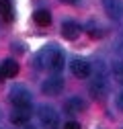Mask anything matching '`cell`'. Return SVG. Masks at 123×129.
Returning a JSON list of instances; mask_svg holds the SVG:
<instances>
[{
  "label": "cell",
  "mask_w": 123,
  "mask_h": 129,
  "mask_svg": "<svg viewBox=\"0 0 123 129\" xmlns=\"http://www.w3.org/2000/svg\"><path fill=\"white\" fill-rule=\"evenodd\" d=\"M70 70H72V74H74L76 78H88V76H90V63H88L86 59L76 57V59H72V63H70Z\"/></svg>",
  "instance_id": "7"
},
{
  "label": "cell",
  "mask_w": 123,
  "mask_h": 129,
  "mask_svg": "<svg viewBox=\"0 0 123 129\" xmlns=\"http://www.w3.org/2000/svg\"><path fill=\"white\" fill-rule=\"evenodd\" d=\"M115 105H117V109H119V111H123V90L117 94V99H115Z\"/></svg>",
  "instance_id": "17"
},
{
  "label": "cell",
  "mask_w": 123,
  "mask_h": 129,
  "mask_svg": "<svg viewBox=\"0 0 123 129\" xmlns=\"http://www.w3.org/2000/svg\"><path fill=\"white\" fill-rule=\"evenodd\" d=\"M43 92L45 94H51V96H55V94H59L61 90H64V80H61L59 76H51V78H47L43 82Z\"/></svg>",
  "instance_id": "6"
},
{
  "label": "cell",
  "mask_w": 123,
  "mask_h": 129,
  "mask_svg": "<svg viewBox=\"0 0 123 129\" xmlns=\"http://www.w3.org/2000/svg\"><path fill=\"white\" fill-rule=\"evenodd\" d=\"M61 2H66V4H78L80 0H61Z\"/></svg>",
  "instance_id": "19"
},
{
  "label": "cell",
  "mask_w": 123,
  "mask_h": 129,
  "mask_svg": "<svg viewBox=\"0 0 123 129\" xmlns=\"http://www.w3.org/2000/svg\"><path fill=\"white\" fill-rule=\"evenodd\" d=\"M0 72L4 74V78H14L19 74V63L14 59H4L2 66H0Z\"/></svg>",
  "instance_id": "11"
},
{
  "label": "cell",
  "mask_w": 123,
  "mask_h": 129,
  "mask_svg": "<svg viewBox=\"0 0 123 129\" xmlns=\"http://www.w3.org/2000/svg\"><path fill=\"white\" fill-rule=\"evenodd\" d=\"M80 31H82V27L78 25V23H72V21H66L64 25H61V35H64V39H76L80 35Z\"/></svg>",
  "instance_id": "9"
},
{
  "label": "cell",
  "mask_w": 123,
  "mask_h": 129,
  "mask_svg": "<svg viewBox=\"0 0 123 129\" xmlns=\"http://www.w3.org/2000/svg\"><path fill=\"white\" fill-rule=\"evenodd\" d=\"M49 70H53L55 74L64 70V53H61L59 49H57V51L53 53V57H51V66H49Z\"/></svg>",
  "instance_id": "13"
},
{
  "label": "cell",
  "mask_w": 123,
  "mask_h": 129,
  "mask_svg": "<svg viewBox=\"0 0 123 129\" xmlns=\"http://www.w3.org/2000/svg\"><path fill=\"white\" fill-rule=\"evenodd\" d=\"M39 121H41V125L45 129H57L59 127V115L49 105H41L39 107Z\"/></svg>",
  "instance_id": "1"
},
{
  "label": "cell",
  "mask_w": 123,
  "mask_h": 129,
  "mask_svg": "<svg viewBox=\"0 0 123 129\" xmlns=\"http://www.w3.org/2000/svg\"><path fill=\"white\" fill-rule=\"evenodd\" d=\"M0 14H2L6 21L12 19V2L10 0H0Z\"/></svg>",
  "instance_id": "14"
},
{
  "label": "cell",
  "mask_w": 123,
  "mask_h": 129,
  "mask_svg": "<svg viewBox=\"0 0 123 129\" xmlns=\"http://www.w3.org/2000/svg\"><path fill=\"white\" fill-rule=\"evenodd\" d=\"M33 21H35L39 27H47V25L51 23V14H49V10L39 8V10H35V14H33Z\"/></svg>",
  "instance_id": "12"
},
{
  "label": "cell",
  "mask_w": 123,
  "mask_h": 129,
  "mask_svg": "<svg viewBox=\"0 0 123 129\" xmlns=\"http://www.w3.org/2000/svg\"><path fill=\"white\" fill-rule=\"evenodd\" d=\"M64 129H80V123H76V121H68L64 125Z\"/></svg>",
  "instance_id": "18"
},
{
  "label": "cell",
  "mask_w": 123,
  "mask_h": 129,
  "mask_svg": "<svg viewBox=\"0 0 123 129\" xmlns=\"http://www.w3.org/2000/svg\"><path fill=\"white\" fill-rule=\"evenodd\" d=\"M55 51H57V45H47V47H43V49L35 55V66H37L39 70L49 68V66H51V57H53Z\"/></svg>",
  "instance_id": "4"
},
{
  "label": "cell",
  "mask_w": 123,
  "mask_h": 129,
  "mask_svg": "<svg viewBox=\"0 0 123 129\" xmlns=\"http://www.w3.org/2000/svg\"><path fill=\"white\" fill-rule=\"evenodd\" d=\"M88 35H90L92 39H101V37H103V29L97 27L95 23H90V25H88Z\"/></svg>",
  "instance_id": "16"
},
{
  "label": "cell",
  "mask_w": 123,
  "mask_h": 129,
  "mask_svg": "<svg viewBox=\"0 0 123 129\" xmlns=\"http://www.w3.org/2000/svg\"><path fill=\"white\" fill-rule=\"evenodd\" d=\"M84 109H86V103L80 99V96H72V99H68L66 105H64V111L68 113V115H78V113L84 111Z\"/></svg>",
  "instance_id": "8"
},
{
  "label": "cell",
  "mask_w": 123,
  "mask_h": 129,
  "mask_svg": "<svg viewBox=\"0 0 123 129\" xmlns=\"http://www.w3.org/2000/svg\"><path fill=\"white\" fill-rule=\"evenodd\" d=\"M103 6L107 17L113 21H121L123 19V2L121 0H103Z\"/></svg>",
  "instance_id": "5"
},
{
  "label": "cell",
  "mask_w": 123,
  "mask_h": 129,
  "mask_svg": "<svg viewBox=\"0 0 123 129\" xmlns=\"http://www.w3.org/2000/svg\"><path fill=\"white\" fill-rule=\"evenodd\" d=\"M2 80H4V74H2V72H0V82H2Z\"/></svg>",
  "instance_id": "20"
},
{
  "label": "cell",
  "mask_w": 123,
  "mask_h": 129,
  "mask_svg": "<svg viewBox=\"0 0 123 129\" xmlns=\"http://www.w3.org/2000/svg\"><path fill=\"white\" fill-rule=\"evenodd\" d=\"M10 101L14 107H23V109H29L31 107V92L23 86H14L10 90Z\"/></svg>",
  "instance_id": "3"
},
{
  "label": "cell",
  "mask_w": 123,
  "mask_h": 129,
  "mask_svg": "<svg viewBox=\"0 0 123 129\" xmlns=\"http://www.w3.org/2000/svg\"><path fill=\"white\" fill-rule=\"evenodd\" d=\"M111 72H113V78H115V82L123 84V61H113V66H111Z\"/></svg>",
  "instance_id": "15"
},
{
  "label": "cell",
  "mask_w": 123,
  "mask_h": 129,
  "mask_svg": "<svg viewBox=\"0 0 123 129\" xmlns=\"http://www.w3.org/2000/svg\"><path fill=\"white\" fill-rule=\"evenodd\" d=\"M29 119H31V107H29V109L14 107V113L10 115V121H12L14 125H25Z\"/></svg>",
  "instance_id": "10"
},
{
  "label": "cell",
  "mask_w": 123,
  "mask_h": 129,
  "mask_svg": "<svg viewBox=\"0 0 123 129\" xmlns=\"http://www.w3.org/2000/svg\"><path fill=\"white\" fill-rule=\"evenodd\" d=\"M107 92H109V84H107V78H105V74L101 70L90 82V94L95 96V99H105Z\"/></svg>",
  "instance_id": "2"
}]
</instances>
